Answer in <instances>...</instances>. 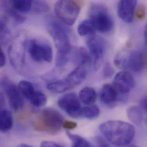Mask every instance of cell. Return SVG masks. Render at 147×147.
<instances>
[{
  "label": "cell",
  "instance_id": "11",
  "mask_svg": "<svg viewBox=\"0 0 147 147\" xmlns=\"http://www.w3.org/2000/svg\"><path fill=\"white\" fill-rule=\"evenodd\" d=\"M135 81L133 76L127 71H121L115 77L113 85L123 96L127 97L128 93L134 88Z\"/></svg>",
  "mask_w": 147,
  "mask_h": 147
},
{
  "label": "cell",
  "instance_id": "10",
  "mask_svg": "<svg viewBox=\"0 0 147 147\" xmlns=\"http://www.w3.org/2000/svg\"><path fill=\"white\" fill-rule=\"evenodd\" d=\"M26 41V40L24 38H17L13 41L9 49V55L11 64L16 69L21 68L24 65Z\"/></svg>",
  "mask_w": 147,
  "mask_h": 147
},
{
  "label": "cell",
  "instance_id": "38",
  "mask_svg": "<svg viewBox=\"0 0 147 147\" xmlns=\"http://www.w3.org/2000/svg\"><path fill=\"white\" fill-rule=\"evenodd\" d=\"M147 25H146V27H145V29H144V42H145V44L146 45H147Z\"/></svg>",
  "mask_w": 147,
  "mask_h": 147
},
{
  "label": "cell",
  "instance_id": "39",
  "mask_svg": "<svg viewBox=\"0 0 147 147\" xmlns=\"http://www.w3.org/2000/svg\"><path fill=\"white\" fill-rule=\"evenodd\" d=\"M17 147H32L29 145H27V144H20L19 146H18Z\"/></svg>",
  "mask_w": 147,
  "mask_h": 147
},
{
  "label": "cell",
  "instance_id": "20",
  "mask_svg": "<svg viewBox=\"0 0 147 147\" xmlns=\"http://www.w3.org/2000/svg\"><path fill=\"white\" fill-rule=\"evenodd\" d=\"M47 89L54 93H61L71 89L64 79L49 82L47 84Z\"/></svg>",
  "mask_w": 147,
  "mask_h": 147
},
{
  "label": "cell",
  "instance_id": "12",
  "mask_svg": "<svg viewBox=\"0 0 147 147\" xmlns=\"http://www.w3.org/2000/svg\"><path fill=\"white\" fill-rule=\"evenodd\" d=\"M100 100L103 104L109 107H114L119 101L127 100L126 97L121 96L113 84L104 85L100 92Z\"/></svg>",
  "mask_w": 147,
  "mask_h": 147
},
{
  "label": "cell",
  "instance_id": "35",
  "mask_svg": "<svg viewBox=\"0 0 147 147\" xmlns=\"http://www.w3.org/2000/svg\"><path fill=\"white\" fill-rule=\"evenodd\" d=\"M96 141L97 147H111L109 144L102 138L97 137L96 138Z\"/></svg>",
  "mask_w": 147,
  "mask_h": 147
},
{
  "label": "cell",
  "instance_id": "7",
  "mask_svg": "<svg viewBox=\"0 0 147 147\" xmlns=\"http://www.w3.org/2000/svg\"><path fill=\"white\" fill-rule=\"evenodd\" d=\"M86 45L93 65L95 68H97L105 53V42L102 37L94 34L88 38Z\"/></svg>",
  "mask_w": 147,
  "mask_h": 147
},
{
  "label": "cell",
  "instance_id": "15",
  "mask_svg": "<svg viewBox=\"0 0 147 147\" xmlns=\"http://www.w3.org/2000/svg\"><path fill=\"white\" fill-rule=\"evenodd\" d=\"M86 68L77 66L64 79L69 85L71 89H72L84 82L86 79Z\"/></svg>",
  "mask_w": 147,
  "mask_h": 147
},
{
  "label": "cell",
  "instance_id": "24",
  "mask_svg": "<svg viewBox=\"0 0 147 147\" xmlns=\"http://www.w3.org/2000/svg\"><path fill=\"white\" fill-rule=\"evenodd\" d=\"M100 111L97 105H92L82 108L81 117L93 120L97 119L100 115Z\"/></svg>",
  "mask_w": 147,
  "mask_h": 147
},
{
  "label": "cell",
  "instance_id": "14",
  "mask_svg": "<svg viewBox=\"0 0 147 147\" xmlns=\"http://www.w3.org/2000/svg\"><path fill=\"white\" fill-rule=\"evenodd\" d=\"M147 66V55L146 52L135 51L130 52L128 60V68L135 72H140Z\"/></svg>",
  "mask_w": 147,
  "mask_h": 147
},
{
  "label": "cell",
  "instance_id": "9",
  "mask_svg": "<svg viewBox=\"0 0 147 147\" xmlns=\"http://www.w3.org/2000/svg\"><path fill=\"white\" fill-rule=\"evenodd\" d=\"M1 84L5 91L11 108L14 111H21L24 106V97L20 93L18 86L7 80H3Z\"/></svg>",
  "mask_w": 147,
  "mask_h": 147
},
{
  "label": "cell",
  "instance_id": "21",
  "mask_svg": "<svg viewBox=\"0 0 147 147\" xmlns=\"http://www.w3.org/2000/svg\"><path fill=\"white\" fill-rule=\"evenodd\" d=\"M96 28L90 19L82 21L77 27V33L81 36H91L94 34Z\"/></svg>",
  "mask_w": 147,
  "mask_h": 147
},
{
  "label": "cell",
  "instance_id": "18",
  "mask_svg": "<svg viewBox=\"0 0 147 147\" xmlns=\"http://www.w3.org/2000/svg\"><path fill=\"white\" fill-rule=\"evenodd\" d=\"M79 98L86 106L93 105L97 99L96 92L92 87H85L80 90Z\"/></svg>",
  "mask_w": 147,
  "mask_h": 147
},
{
  "label": "cell",
  "instance_id": "16",
  "mask_svg": "<svg viewBox=\"0 0 147 147\" xmlns=\"http://www.w3.org/2000/svg\"><path fill=\"white\" fill-rule=\"evenodd\" d=\"M74 61L77 66L85 67L92 63V59L89 53L84 48H76L74 53Z\"/></svg>",
  "mask_w": 147,
  "mask_h": 147
},
{
  "label": "cell",
  "instance_id": "23",
  "mask_svg": "<svg viewBox=\"0 0 147 147\" xmlns=\"http://www.w3.org/2000/svg\"><path fill=\"white\" fill-rule=\"evenodd\" d=\"M10 6L19 13H27L32 9V1L14 0L8 2Z\"/></svg>",
  "mask_w": 147,
  "mask_h": 147
},
{
  "label": "cell",
  "instance_id": "27",
  "mask_svg": "<svg viewBox=\"0 0 147 147\" xmlns=\"http://www.w3.org/2000/svg\"><path fill=\"white\" fill-rule=\"evenodd\" d=\"M67 135L72 142V147H93L92 145L85 138L75 134H72L67 131Z\"/></svg>",
  "mask_w": 147,
  "mask_h": 147
},
{
  "label": "cell",
  "instance_id": "13",
  "mask_svg": "<svg viewBox=\"0 0 147 147\" xmlns=\"http://www.w3.org/2000/svg\"><path fill=\"white\" fill-rule=\"evenodd\" d=\"M137 3L138 2L136 0L120 1L117 4L119 17L127 23L132 22Z\"/></svg>",
  "mask_w": 147,
  "mask_h": 147
},
{
  "label": "cell",
  "instance_id": "3",
  "mask_svg": "<svg viewBox=\"0 0 147 147\" xmlns=\"http://www.w3.org/2000/svg\"><path fill=\"white\" fill-rule=\"evenodd\" d=\"M64 121V117L59 111L48 108L42 109L37 115L33 127L37 131L55 135L61 131Z\"/></svg>",
  "mask_w": 147,
  "mask_h": 147
},
{
  "label": "cell",
  "instance_id": "29",
  "mask_svg": "<svg viewBox=\"0 0 147 147\" xmlns=\"http://www.w3.org/2000/svg\"><path fill=\"white\" fill-rule=\"evenodd\" d=\"M5 9L8 15L10 16L13 19H14L17 23L22 24L25 22L26 20L25 17L21 15L19 12L13 9L10 6L6 7Z\"/></svg>",
  "mask_w": 147,
  "mask_h": 147
},
{
  "label": "cell",
  "instance_id": "4",
  "mask_svg": "<svg viewBox=\"0 0 147 147\" xmlns=\"http://www.w3.org/2000/svg\"><path fill=\"white\" fill-rule=\"evenodd\" d=\"M89 17L96 30L107 33L111 32L113 28V20L104 5L99 3L92 5L89 10Z\"/></svg>",
  "mask_w": 147,
  "mask_h": 147
},
{
  "label": "cell",
  "instance_id": "1",
  "mask_svg": "<svg viewBox=\"0 0 147 147\" xmlns=\"http://www.w3.org/2000/svg\"><path fill=\"white\" fill-rule=\"evenodd\" d=\"M100 131L106 139L117 147H125L134 140L136 130L132 124L120 120H110L102 123Z\"/></svg>",
  "mask_w": 147,
  "mask_h": 147
},
{
  "label": "cell",
  "instance_id": "5",
  "mask_svg": "<svg viewBox=\"0 0 147 147\" xmlns=\"http://www.w3.org/2000/svg\"><path fill=\"white\" fill-rule=\"evenodd\" d=\"M80 2L74 1H58L55 5L57 17L64 24L72 26L75 23L80 11Z\"/></svg>",
  "mask_w": 147,
  "mask_h": 147
},
{
  "label": "cell",
  "instance_id": "28",
  "mask_svg": "<svg viewBox=\"0 0 147 147\" xmlns=\"http://www.w3.org/2000/svg\"><path fill=\"white\" fill-rule=\"evenodd\" d=\"M32 10L37 14L45 13L49 11L50 7L47 2L44 1H32Z\"/></svg>",
  "mask_w": 147,
  "mask_h": 147
},
{
  "label": "cell",
  "instance_id": "31",
  "mask_svg": "<svg viewBox=\"0 0 147 147\" xmlns=\"http://www.w3.org/2000/svg\"><path fill=\"white\" fill-rule=\"evenodd\" d=\"M135 17L139 21H142L144 19L146 15V9L144 5H139L136 10H135Z\"/></svg>",
  "mask_w": 147,
  "mask_h": 147
},
{
  "label": "cell",
  "instance_id": "8",
  "mask_svg": "<svg viewBox=\"0 0 147 147\" xmlns=\"http://www.w3.org/2000/svg\"><path fill=\"white\" fill-rule=\"evenodd\" d=\"M59 107L72 118L81 117L82 107L80 100L74 93H68L58 100Z\"/></svg>",
  "mask_w": 147,
  "mask_h": 147
},
{
  "label": "cell",
  "instance_id": "25",
  "mask_svg": "<svg viewBox=\"0 0 147 147\" xmlns=\"http://www.w3.org/2000/svg\"><path fill=\"white\" fill-rule=\"evenodd\" d=\"M28 100L32 105L39 108L46 104L47 98V96L42 92L38 90H35Z\"/></svg>",
  "mask_w": 147,
  "mask_h": 147
},
{
  "label": "cell",
  "instance_id": "30",
  "mask_svg": "<svg viewBox=\"0 0 147 147\" xmlns=\"http://www.w3.org/2000/svg\"><path fill=\"white\" fill-rule=\"evenodd\" d=\"M9 29L6 22L0 19V43L6 42L9 37Z\"/></svg>",
  "mask_w": 147,
  "mask_h": 147
},
{
  "label": "cell",
  "instance_id": "6",
  "mask_svg": "<svg viewBox=\"0 0 147 147\" xmlns=\"http://www.w3.org/2000/svg\"><path fill=\"white\" fill-rule=\"evenodd\" d=\"M26 49L31 59L38 63H50L53 60L52 47L48 44L31 39L26 41Z\"/></svg>",
  "mask_w": 147,
  "mask_h": 147
},
{
  "label": "cell",
  "instance_id": "34",
  "mask_svg": "<svg viewBox=\"0 0 147 147\" xmlns=\"http://www.w3.org/2000/svg\"><path fill=\"white\" fill-rule=\"evenodd\" d=\"M40 147H63L60 144L51 141H44L41 143Z\"/></svg>",
  "mask_w": 147,
  "mask_h": 147
},
{
  "label": "cell",
  "instance_id": "26",
  "mask_svg": "<svg viewBox=\"0 0 147 147\" xmlns=\"http://www.w3.org/2000/svg\"><path fill=\"white\" fill-rule=\"evenodd\" d=\"M17 86L21 94L27 100H29L32 93L36 90L33 84L26 80H21L20 81Z\"/></svg>",
  "mask_w": 147,
  "mask_h": 147
},
{
  "label": "cell",
  "instance_id": "33",
  "mask_svg": "<svg viewBox=\"0 0 147 147\" xmlns=\"http://www.w3.org/2000/svg\"><path fill=\"white\" fill-rule=\"evenodd\" d=\"M77 126V124L76 122L72 121H64L63 124V127L65 128L66 129L70 130V129H74Z\"/></svg>",
  "mask_w": 147,
  "mask_h": 147
},
{
  "label": "cell",
  "instance_id": "37",
  "mask_svg": "<svg viewBox=\"0 0 147 147\" xmlns=\"http://www.w3.org/2000/svg\"><path fill=\"white\" fill-rule=\"evenodd\" d=\"M140 107L142 108V109L143 111V112H147V98L146 97L142 99V100L140 101Z\"/></svg>",
  "mask_w": 147,
  "mask_h": 147
},
{
  "label": "cell",
  "instance_id": "2",
  "mask_svg": "<svg viewBox=\"0 0 147 147\" xmlns=\"http://www.w3.org/2000/svg\"><path fill=\"white\" fill-rule=\"evenodd\" d=\"M46 28L56 47V65L59 68H62L67 64L71 51V45L68 33L63 25L52 20L47 23Z\"/></svg>",
  "mask_w": 147,
  "mask_h": 147
},
{
  "label": "cell",
  "instance_id": "17",
  "mask_svg": "<svg viewBox=\"0 0 147 147\" xmlns=\"http://www.w3.org/2000/svg\"><path fill=\"white\" fill-rule=\"evenodd\" d=\"M13 126V117L11 113L5 109H0V132H6Z\"/></svg>",
  "mask_w": 147,
  "mask_h": 147
},
{
  "label": "cell",
  "instance_id": "40",
  "mask_svg": "<svg viewBox=\"0 0 147 147\" xmlns=\"http://www.w3.org/2000/svg\"><path fill=\"white\" fill-rule=\"evenodd\" d=\"M136 147V146H131V147Z\"/></svg>",
  "mask_w": 147,
  "mask_h": 147
},
{
  "label": "cell",
  "instance_id": "32",
  "mask_svg": "<svg viewBox=\"0 0 147 147\" xmlns=\"http://www.w3.org/2000/svg\"><path fill=\"white\" fill-rule=\"evenodd\" d=\"M115 73V70L109 63H107L103 68V77L104 78H108L111 77Z\"/></svg>",
  "mask_w": 147,
  "mask_h": 147
},
{
  "label": "cell",
  "instance_id": "19",
  "mask_svg": "<svg viewBox=\"0 0 147 147\" xmlns=\"http://www.w3.org/2000/svg\"><path fill=\"white\" fill-rule=\"evenodd\" d=\"M127 115L129 120L133 123L139 125L143 120V111L139 106H131L127 109Z\"/></svg>",
  "mask_w": 147,
  "mask_h": 147
},
{
  "label": "cell",
  "instance_id": "22",
  "mask_svg": "<svg viewBox=\"0 0 147 147\" xmlns=\"http://www.w3.org/2000/svg\"><path fill=\"white\" fill-rule=\"evenodd\" d=\"M129 53V51H123L116 55L114 58V64L117 68L121 69H128Z\"/></svg>",
  "mask_w": 147,
  "mask_h": 147
},
{
  "label": "cell",
  "instance_id": "36",
  "mask_svg": "<svg viewBox=\"0 0 147 147\" xmlns=\"http://www.w3.org/2000/svg\"><path fill=\"white\" fill-rule=\"evenodd\" d=\"M6 56L0 45V68H3L6 64Z\"/></svg>",
  "mask_w": 147,
  "mask_h": 147
}]
</instances>
